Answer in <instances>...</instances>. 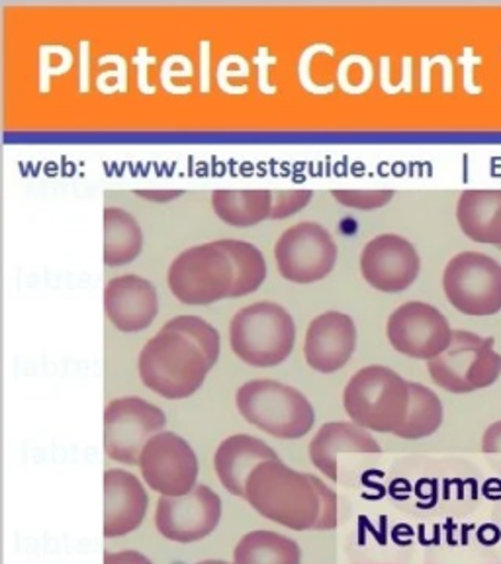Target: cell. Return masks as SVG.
<instances>
[{
  "label": "cell",
  "instance_id": "6da1fadb",
  "mask_svg": "<svg viewBox=\"0 0 501 564\" xmlns=\"http://www.w3.org/2000/svg\"><path fill=\"white\" fill-rule=\"evenodd\" d=\"M246 500L263 518L294 531L337 528V494L317 476L266 460L247 480Z\"/></svg>",
  "mask_w": 501,
  "mask_h": 564
},
{
  "label": "cell",
  "instance_id": "7a4b0ae2",
  "mask_svg": "<svg viewBox=\"0 0 501 564\" xmlns=\"http://www.w3.org/2000/svg\"><path fill=\"white\" fill-rule=\"evenodd\" d=\"M214 365L200 345L167 324L141 349L138 362L143 384L167 400L193 397Z\"/></svg>",
  "mask_w": 501,
  "mask_h": 564
},
{
  "label": "cell",
  "instance_id": "3957f363",
  "mask_svg": "<svg viewBox=\"0 0 501 564\" xmlns=\"http://www.w3.org/2000/svg\"><path fill=\"white\" fill-rule=\"evenodd\" d=\"M410 402V382L382 365L355 372L344 392L345 410L352 423L370 432L396 435L404 425Z\"/></svg>",
  "mask_w": 501,
  "mask_h": 564
},
{
  "label": "cell",
  "instance_id": "277c9868",
  "mask_svg": "<svg viewBox=\"0 0 501 564\" xmlns=\"http://www.w3.org/2000/svg\"><path fill=\"white\" fill-rule=\"evenodd\" d=\"M229 344L239 359L251 367H276L291 357L296 324L281 304L255 302L239 310L231 319Z\"/></svg>",
  "mask_w": 501,
  "mask_h": 564
},
{
  "label": "cell",
  "instance_id": "5b68a950",
  "mask_svg": "<svg viewBox=\"0 0 501 564\" xmlns=\"http://www.w3.org/2000/svg\"><path fill=\"white\" fill-rule=\"evenodd\" d=\"M239 414L279 440H299L316 423V412L296 388L276 380H251L238 390Z\"/></svg>",
  "mask_w": 501,
  "mask_h": 564
},
{
  "label": "cell",
  "instance_id": "8992f818",
  "mask_svg": "<svg viewBox=\"0 0 501 564\" xmlns=\"http://www.w3.org/2000/svg\"><path fill=\"white\" fill-rule=\"evenodd\" d=\"M493 345L492 337L455 329L447 351L427 361L433 382L453 394L492 387L501 375V355Z\"/></svg>",
  "mask_w": 501,
  "mask_h": 564
},
{
  "label": "cell",
  "instance_id": "52a82bcc",
  "mask_svg": "<svg viewBox=\"0 0 501 564\" xmlns=\"http://www.w3.org/2000/svg\"><path fill=\"white\" fill-rule=\"evenodd\" d=\"M233 264L218 243L190 247L168 267V289L186 306H208L229 299L233 289Z\"/></svg>",
  "mask_w": 501,
  "mask_h": 564
},
{
  "label": "cell",
  "instance_id": "ba28073f",
  "mask_svg": "<svg viewBox=\"0 0 501 564\" xmlns=\"http://www.w3.org/2000/svg\"><path fill=\"white\" fill-rule=\"evenodd\" d=\"M443 291L467 316H493L501 310V264L478 251L453 257L443 273Z\"/></svg>",
  "mask_w": 501,
  "mask_h": 564
},
{
  "label": "cell",
  "instance_id": "9c48e42d",
  "mask_svg": "<svg viewBox=\"0 0 501 564\" xmlns=\"http://www.w3.org/2000/svg\"><path fill=\"white\" fill-rule=\"evenodd\" d=\"M167 417L157 405L138 397L118 398L105 410V451L123 465H140L141 453Z\"/></svg>",
  "mask_w": 501,
  "mask_h": 564
},
{
  "label": "cell",
  "instance_id": "30bf717a",
  "mask_svg": "<svg viewBox=\"0 0 501 564\" xmlns=\"http://www.w3.org/2000/svg\"><path fill=\"white\" fill-rule=\"evenodd\" d=\"M279 273L286 281L309 284L334 271L337 246L331 234L316 221H302L282 234L274 246Z\"/></svg>",
  "mask_w": 501,
  "mask_h": 564
},
{
  "label": "cell",
  "instance_id": "8fae6325",
  "mask_svg": "<svg viewBox=\"0 0 501 564\" xmlns=\"http://www.w3.org/2000/svg\"><path fill=\"white\" fill-rule=\"evenodd\" d=\"M386 334L397 352L422 361L439 357L453 341L449 319L425 302H407L394 310L388 317Z\"/></svg>",
  "mask_w": 501,
  "mask_h": 564
},
{
  "label": "cell",
  "instance_id": "7c38bea8",
  "mask_svg": "<svg viewBox=\"0 0 501 564\" xmlns=\"http://www.w3.org/2000/svg\"><path fill=\"white\" fill-rule=\"evenodd\" d=\"M140 468L145 485L163 496H186L198 478L193 447L173 432H161L145 445Z\"/></svg>",
  "mask_w": 501,
  "mask_h": 564
},
{
  "label": "cell",
  "instance_id": "4fadbf2b",
  "mask_svg": "<svg viewBox=\"0 0 501 564\" xmlns=\"http://www.w3.org/2000/svg\"><path fill=\"white\" fill-rule=\"evenodd\" d=\"M221 500L208 486L196 485L186 496H163L155 511V525L163 538L194 543L218 528Z\"/></svg>",
  "mask_w": 501,
  "mask_h": 564
},
{
  "label": "cell",
  "instance_id": "5bb4252c",
  "mask_svg": "<svg viewBox=\"0 0 501 564\" xmlns=\"http://www.w3.org/2000/svg\"><path fill=\"white\" fill-rule=\"evenodd\" d=\"M422 271L420 253L407 239L382 234L370 239L361 253V273L380 292L407 291Z\"/></svg>",
  "mask_w": 501,
  "mask_h": 564
},
{
  "label": "cell",
  "instance_id": "9a60e30c",
  "mask_svg": "<svg viewBox=\"0 0 501 564\" xmlns=\"http://www.w3.org/2000/svg\"><path fill=\"white\" fill-rule=\"evenodd\" d=\"M357 347V327L344 312L319 314L306 332L304 355L317 372H337L344 369Z\"/></svg>",
  "mask_w": 501,
  "mask_h": 564
},
{
  "label": "cell",
  "instance_id": "2e32d148",
  "mask_svg": "<svg viewBox=\"0 0 501 564\" xmlns=\"http://www.w3.org/2000/svg\"><path fill=\"white\" fill-rule=\"evenodd\" d=\"M106 317L123 334L143 332L159 314L155 286L138 274H123L105 286Z\"/></svg>",
  "mask_w": 501,
  "mask_h": 564
},
{
  "label": "cell",
  "instance_id": "e0dca14e",
  "mask_svg": "<svg viewBox=\"0 0 501 564\" xmlns=\"http://www.w3.org/2000/svg\"><path fill=\"white\" fill-rule=\"evenodd\" d=\"M148 503V492L138 476L120 468L106 470L105 538H122L140 528Z\"/></svg>",
  "mask_w": 501,
  "mask_h": 564
},
{
  "label": "cell",
  "instance_id": "ac0fdd59",
  "mask_svg": "<svg viewBox=\"0 0 501 564\" xmlns=\"http://www.w3.org/2000/svg\"><path fill=\"white\" fill-rule=\"evenodd\" d=\"M279 455L266 443L257 437L239 433L221 443L216 451V475L226 490L239 498H246L247 480L259 465L274 460Z\"/></svg>",
  "mask_w": 501,
  "mask_h": 564
},
{
  "label": "cell",
  "instance_id": "d6986e66",
  "mask_svg": "<svg viewBox=\"0 0 501 564\" xmlns=\"http://www.w3.org/2000/svg\"><path fill=\"white\" fill-rule=\"evenodd\" d=\"M382 447L367 430L357 423H326L309 443V458L329 480H337V455L341 453H364L374 455Z\"/></svg>",
  "mask_w": 501,
  "mask_h": 564
},
{
  "label": "cell",
  "instance_id": "ffe728a7",
  "mask_svg": "<svg viewBox=\"0 0 501 564\" xmlns=\"http://www.w3.org/2000/svg\"><path fill=\"white\" fill-rule=\"evenodd\" d=\"M457 220L468 239L501 247V188L465 191L458 198Z\"/></svg>",
  "mask_w": 501,
  "mask_h": 564
},
{
  "label": "cell",
  "instance_id": "44dd1931",
  "mask_svg": "<svg viewBox=\"0 0 501 564\" xmlns=\"http://www.w3.org/2000/svg\"><path fill=\"white\" fill-rule=\"evenodd\" d=\"M211 208L233 228H251L271 220L273 191H214Z\"/></svg>",
  "mask_w": 501,
  "mask_h": 564
},
{
  "label": "cell",
  "instance_id": "7402d4cb",
  "mask_svg": "<svg viewBox=\"0 0 501 564\" xmlns=\"http://www.w3.org/2000/svg\"><path fill=\"white\" fill-rule=\"evenodd\" d=\"M143 249V231L130 212L108 206L105 210V264L132 263Z\"/></svg>",
  "mask_w": 501,
  "mask_h": 564
},
{
  "label": "cell",
  "instance_id": "603a6c76",
  "mask_svg": "<svg viewBox=\"0 0 501 564\" xmlns=\"http://www.w3.org/2000/svg\"><path fill=\"white\" fill-rule=\"evenodd\" d=\"M296 541L274 531H251L233 551V564H299Z\"/></svg>",
  "mask_w": 501,
  "mask_h": 564
},
{
  "label": "cell",
  "instance_id": "cb8c5ba5",
  "mask_svg": "<svg viewBox=\"0 0 501 564\" xmlns=\"http://www.w3.org/2000/svg\"><path fill=\"white\" fill-rule=\"evenodd\" d=\"M221 251L233 264V289L229 299H241L251 292L259 291L266 279L264 257L253 243L241 239H220L216 241Z\"/></svg>",
  "mask_w": 501,
  "mask_h": 564
},
{
  "label": "cell",
  "instance_id": "d4e9b609",
  "mask_svg": "<svg viewBox=\"0 0 501 564\" xmlns=\"http://www.w3.org/2000/svg\"><path fill=\"white\" fill-rule=\"evenodd\" d=\"M412 402L405 422L396 435L400 440H425L443 425V404L432 388L410 382Z\"/></svg>",
  "mask_w": 501,
  "mask_h": 564
},
{
  "label": "cell",
  "instance_id": "484cf974",
  "mask_svg": "<svg viewBox=\"0 0 501 564\" xmlns=\"http://www.w3.org/2000/svg\"><path fill=\"white\" fill-rule=\"evenodd\" d=\"M167 326L188 335L193 341L203 347L211 361L218 362L220 359V334L206 319L198 316H178L168 319Z\"/></svg>",
  "mask_w": 501,
  "mask_h": 564
},
{
  "label": "cell",
  "instance_id": "4316f807",
  "mask_svg": "<svg viewBox=\"0 0 501 564\" xmlns=\"http://www.w3.org/2000/svg\"><path fill=\"white\" fill-rule=\"evenodd\" d=\"M334 198L339 204L355 210H377L390 204L394 198L392 191H334Z\"/></svg>",
  "mask_w": 501,
  "mask_h": 564
},
{
  "label": "cell",
  "instance_id": "83f0119b",
  "mask_svg": "<svg viewBox=\"0 0 501 564\" xmlns=\"http://www.w3.org/2000/svg\"><path fill=\"white\" fill-rule=\"evenodd\" d=\"M314 194L309 191H273V212L271 220H284L304 210L312 203Z\"/></svg>",
  "mask_w": 501,
  "mask_h": 564
},
{
  "label": "cell",
  "instance_id": "f1b7e54d",
  "mask_svg": "<svg viewBox=\"0 0 501 564\" xmlns=\"http://www.w3.org/2000/svg\"><path fill=\"white\" fill-rule=\"evenodd\" d=\"M105 564H153L145 555L138 551H122V553H106Z\"/></svg>",
  "mask_w": 501,
  "mask_h": 564
},
{
  "label": "cell",
  "instance_id": "f546056e",
  "mask_svg": "<svg viewBox=\"0 0 501 564\" xmlns=\"http://www.w3.org/2000/svg\"><path fill=\"white\" fill-rule=\"evenodd\" d=\"M482 451L484 453H501V420L492 423L482 437Z\"/></svg>",
  "mask_w": 501,
  "mask_h": 564
},
{
  "label": "cell",
  "instance_id": "4dcf8cb0",
  "mask_svg": "<svg viewBox=\"0 0 501 564\" xmlns=\"http://www.w3.org/2000/svg\"><path fill=\"white\" fill-rule=\"evenodd\" d=\"M138 196L151 203L165 204L183 196V191H135Z\"/></svg>",
  "mask_w": 501,
  "mask_h": 564
},
{
  "label": "cell",
  "instance_id": "1f68e13d",
  "mask_svg": "<svg viewBox=\"0 0 501 564\" xmlns=\"http://www.w3.org/2000/svg\"><path fill=\"white\" fill-rule=\"evenodd\" d=\"M198 564H228V563H224V561H204V563H198Z\"/></svg>",
  "mask_w": 501,
  "mask_h": 564
},
{
  "label": "cell",
  "instance_id": "d6a6232c",
  "mask_svg": "<svg viewBox=\"0 0 501 564\" xmlns=\"http://www.w3.org/2000/svg\"><path fill=\"white\" fill-rule=\"evenodd\" d=\"M500 249H501V247H500Z\"/></svg>",
  "mask_w": 501,
  "mask_h": 564
}]
</instances>
